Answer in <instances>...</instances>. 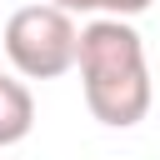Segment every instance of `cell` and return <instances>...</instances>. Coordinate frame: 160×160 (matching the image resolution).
Masks as SVG:
<instances>
[{
    "label": "cell",
    "mask_w": 160,
    "mask_h": 160,
    "mask_svg": "<svg viewBox=\"0 0 160 160\" xmlns=\"http://www.w3.org/2000/svg\"><path fill=\"white\" fill-rule=\"evenodd\" d=\"M80 90L85 105L100 125L130 130L150 115V65H145V40L130 20L100 15L80 30Z\"/></svg>",
    "instance_id": "obj_1"
},
{
    "label": "cell",
    "mask_w": 160,
    "mask_h": 160,
    "mask_svg": "<svg viewBox=\"0 0 160 160\" xmlns=\"http://www.w3.org/2000/svg\"><path fill=\"white\" fill-rule=\"evenodd\" d=\"M55 10H65V15H115V20H130V15H140V10H150L155 0H50Z\"/></svg>",
    "instance_id": "obj_4"
},
{
    "label": "cell",
    "mask_w": 160,
    "mask_h": 160,
    "mask_svg": "<svg viewBox=\"0 0 160 160\" xmlns=\"http://www.w3.org/2000/svg\"><path fill=\"white\" fill-rule=\"evenodd\" d=\"M30 130H35V95H30V85L0 75V150L20 145Z\"/></svg>",
    "instance_id": "obj_3"
},
{
    "label": "cell",
    "mask_w": 160,
    "mask_h": 160,
    "mask_svg": "<svg viewBox=\"0 0 160 160\" xmlns=\"http://www.w3.org/2000/svg\"><path fill=\"white\" fill-rule=\"evenodd\" d=\"M0 45H5V60H10L25 80H55V75L75 70L80 25H75V15L55 10L50 0H45V5H20V10L5 20Z\"/></svg>",
    "instance_id": "obj_2"
}]
</instances>
